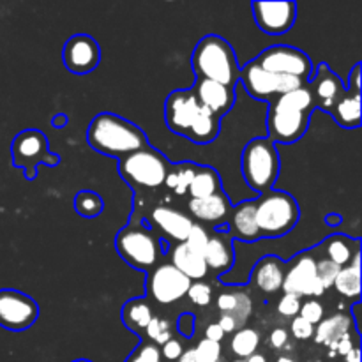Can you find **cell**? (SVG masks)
Returning <instances> with one entry per match:
<instances>
[{
  "label": "cell",
  "instance_id": "cell-34",
  "mask_svg": "<svg viewBox=\"0 0 362 362\" xmlns=\"http://www.w3.org/2000/svg\"><path fill=\"white\" fill-rule=\"evenodd\" d=\"M315 105L313 94H311L310 87H300L297 90L286 92V94L279 95L272 106L276 108H285V110H296V112H311Z\"/></svg>",
  "mask_w": 362,
  "mask_h": 362
},
{
  "label": "cell",
  "instance_id": "cell-30",
  "mask_svg": "<svg viewBox=\"0 0 362 362\" xmlns=\"http://www.w3.org/2000/svg\"><path fill=\"white\" fill-rule=\"evenodd\" d=\"M332 286L343 297H354V299H357L361 296V251L354 257L350 265L341 267V271L336 276L334 285Z\"/></svg>",
  "mask_w": 362,
  "mask_h": 362
},
{
  "label": "cell",
  "instance_id": "cell-20",
  "mask_svg": "<svg viewBox=\"0 0 362 362\" xmlns=\"http://www.w3.org/2000/svg\"><path fill=\"white\" fill-rule=\"evenodd\" d=\"M187 209L193 214V218L200 219L204 223H225L230 214V202L223 191L212 194L207 198H191L187 202Z\"/></svg>",
  "mask_w": 362,
  "mask_h": 362
},
{
  "label": "cell",
  "instance_id": "cell-42",
  "mask_svg": "<svg viewBox=\"0 0 362 362\" xmlns=\"http://www.w3.org/2000/svg\"><path fill=\"white\" fill-rule=\"evenodd\" d=\"M209 237L211 235H209L207 230H205L204 226L193 223V226H191L189 233H187V237L184 243H186L191 250L197 251V253H204L205 246H207V243H209Z\"/></svg>",
  "mask_w": 362,
  "mask_h": 362
},
{
  "label": "cell",
  "instance_id": "cell-33",
  "mask_svg": "<svg viewBox=\"0 0 362 362\" xmlns=\"http://www.w3.org/2000/svg\"><path fill=\"white\" fill-rule=\"evenodd\" d=\"M258 346H260V334L257 329L243 327L235 331L233 338L230 339V349L239 359H247L250 356L257 354Z\"/></svg>",
  "mask_w": 362,
  "mask_h": 362
},
{
  "label": "cell",
  "instance_id": "cell-59",
  "mask_svg": "<svg viewBox=\"0 0 362 362\" xmlns=\"http://www.w3.org/2000/svg\"><path fill=\"white\" fill-rule=\"evenodd\" d=\"M233 362H246V359H237V361H233Z\"/></svg>",
  "mask_w": 362,
  "mask_h": 362
},
{
  "label": "cell",
  "instance_id": "cell-46",
  "mask_svg": "<svg viewBox=\"0 0 362 362\" xmlns=\"http://www.w3.org/2000/svg\"><path fill=\"white\" fill-rule=\"evenodd\" d=\"M159 350H161V357H165L166 361H179L180 356L184 354L182 343L173 338L170 341H166Z\"/></svg>",
  "mask_w": 362,
  "mask_h": 362
},
{
  "label": "cell",
  "instance_id": "cell-60",
  "mask_svg": "<svg viewBox=\"0 0 362 362\" xmlns=\"http://www.w3.org/2000/svg\"><path fill=\"white\" fill-rule=\"evenodd\" d=\"M308 362H320V361H308Z\"/></svg>",
  "mask_w": 362,
  "mask_h": 362
},
{
  "label": "cell",
  "instance_id": "cell-12",
  "mask_svg": "<svg viewBox=\"0 0 362 362\" xmlns=\"http://www.w3.org/2000/svg\"><path fill=\"white\" fill-rule=\"evenodd\" d=\"M283 292L293 297H322L325 286L317 278V260L311 255H300L293 267L283 278Z\"/></svg>",
  "mask_w": 362,
  "mask_h": 362
},
{
  "label": "cell",
  "instance_id": "cell-44",
  "mask_svg": "<svg viewBox=\"0 0 362 362\" xmlns=\"http://www.w3.org/2000/svg\"><path fill=\"white\" fill-rule=\"evenodd\" d=\"M300 310V299L293 296H283L278 303V313L285 318H296L299 317Z\"/></svg>",
  "mask_w": 362,
  "mask_h": 362
},
{
  "label": "cell",
  "instance_id": "cell-61",
  "mask_svg": "<svg viewBox=\"0 0 362 362\" xmlns=\"http://www.w3.org/2000/svg\"><path fill=\"white\" fill-rule=\"evenodd\" d=\"M218 362H223V361H218Z\"/></svg>",
  "mask_w": 362,
  "mask_h": 362
},
{
  "label": "cell",
  "instance_id": "cell-56",
  "mask_svg": "<svg viewBox=\"0 0 362 362\" xmlns=\"http://www.w3.org/2000/svg\"><path fill=\"white\" fill-rule=\"evenodd\" d=\"M53 124H55L57 129H60V127H62L64 124H67V117H64V115L55 117V120H53Z\"/></svg>",
  "mask_w": 362,
  "mask_h": 362
},
{
  "label": "cell",
  "instance_id": "cell-54",
  "mask_svg": "<svg viewBox=\"0 0 362 362\" xmlns=\"http://www.w3.org/2000/svg\"><path fill=\"white\" fill-rule=\"evenodd\" d=\"M175 362H194V357H193V349L191 350H184V354L180 356L179 361Z\"/></svg>",
  "mask_w": 362,
  "mask_h": 362
},
{
  "label": "cell",
  "instance_id": "cell-53",
  "mask_svg": "<svg viewBox=\"0 0 362 362\" xmlns=\"http://www.w3.org/2000/svg\"><path fill=\"white\" fill-rule=\"evenodd\" d=\"M345 361H346V362H361V350L356 346V349H354L352 352L346 354Z\"/></svg>",
  "mask_w": 362,
  "mask_h": 362
},
{
  "label": "cell",
  "instance_id": "cell-11",
  "mask_svg": "<svg viewBox=\"0 0 362 362\" xmlns=\"http://www.w3.org/2000/svg\"><path fill=\"white\" fill-rule=\"evenodd\" d=\"M191 283L193 281L177 271L172 264H161L148 272L147 292L156 303L168 306L186 297Z\"/></svg>",
  "mask_w": 362,
  "mask_h": 362
},
{
  "label": "cell",
  "instance_id": "cell-58",
  "mask_svg": "<svg viewBox=\"0 0 362 362\" xmlns=\"http://www.w3.org/2000/svg\"><path fill=\"white\" fill-rule=\"evenodd\" d=\"M73 362H90V361H87V359H80V361H73Z\"/></svg>",
  "mask_w": 362,
  "mask_h": 362
},
{
  "label": "cell",
  "instance_id": "cell-39",
  "mask_svg": "<svg viewBox=\"0 0 362 362\" xmlns=\"http://www.w3.org/2000/svg\"><path fill=\"white\" fill-rule=\"evenodd\" d=\"M126 362H163L161 350L154 343H141Z\"/></svg>",
  "mask_w": 362,
  "mask_h": 362
},
{
  "label": "cell",
  "instance_id": "cell-45",
  "mask_svg": "<svg viewBox=\"0 0 362 362\" xmlns=\"http://www.w3.org/2000/svg\"><path fill=\"white\" fill-rule=\"evenodd\" d=\"M290 329H292L293 338L299 339V341H308V339L313 338L315 334V325L308 324V322L300 317L292 318V325H290Z\"/></svg>",
  "mask_w": 362,
  "mask_h": 362
},
{
  "label": "cell",
  "instance_id": "cell-4",
  "mask_svg": "<svg viewBox=\"0 0 362 362\" xmlns=\"http://www.w3.org/2000/svg\"><path fill=\"white\" fill-rule=\"evenodd\" d=\"M243 173L258 193L272 191L279 175V152L269 138H255L243 151Z\"/></svg>",
  "mask_w": 362,
  "mask_h": 362
},
{
  "label": "cell",
  "instance_id": "cell-24",
  "mask_svg": "<svg viewBox=\"0 0 362 362\" xmlns=\"http://www.w3.org/2000/svg\"><path fill=\"white\" fill-rule=\"evenodd\" d=\"M216 306L221 311V315H228L230 318H233L237 331L247 324L251 313H253V303H251L250 296H246L244 292L219 293L216 297Z\"/></svg>",
  "mask_w": 362,
  "mask_h": 362
},
{
  "label": "cell",
  "instance_id": "cell-3",
  "mask_svg": "<svg viewBox=\"0 0 362 362\" xmlns=\"http://www.w3.org/2000/svg\"><path fill=\"white\" fill-rule=\"evenodd\" d=\"M299 205L285 191H267L255 202V218L262 237H281L299 221Z\"/></svg>",
  "mask_w": 362,
  "mask_h": 362
},
{
  "label": "cell",
  "instance_id": "cell-49",
  "mask_svg": "<svg viewBox=\"0 0 362 362\" xmlns=\"http://www.w3.org/2000/svg\"><path fill=\"white\" fill-rule=\"evenodd\" d=\"M269 345L274 350L285 349V346L288 345V331L283 327L274 329V331L271 332V336H269Z\"/></svg>",
  "mask_w": 362,
  "mask_h": 362
},
{
  "label": "cell",
  "instance_id": "cell-29",
  "mask_svg": "<svg viewBox=\"0 0 362 362\" xmlns=\"http://www.w3.org/2000/svg\"><path fill=\"white\" fill-rule=\"evenodd\" d=\"M325 253L327 260L338 267H346L359 253V240H352L345 235H331L325 240Z\"/></svg>",
  "mask_w": 362,
  "mask_h": 362
},
{
  "label": "cell",
  "instance_id": "cell-31",
  "mask_svg": "<svg viewBox=\"0 0 362 362\" xmlns=\"http://www.w3.org/2000/svg\"><path fill=\"white\" fill-rule=\"evenodd\" d=\"M187 191H189L191 198L212 197V194L221 191V180H219L216 170L211 166H197V173H194Z\"/></svg>",
  "mask_w": 362,
  "mask_h": 362
},
{
  "label": "cell",
  "instance_id": "cell-14",
  "mask_svg": "<svg viewBox=\"0 0 362 362\" xmlns=\"http://www.w3.org/2000/svg\"><path fill=\"white\" fill-rule=\"evenodd\" d=\"M202 105L198 103L193 88L189 90H175L168 95L165 105V119L170 131L187 138L191 126L197 120Z\"/></svg>",
  "mask_w": 362,
  "mask_h": 362
},
{
  "label": "cell",
  "instance_id": "cell-16",
  "mask_svg": "<svg viewBox=\"0 0 362 362\" xmlns=\"http://www.w3.org/2000/svg\"><path fill=\"white\" fill-rule=\"evenodd\" d=\"M253 16L265 34L281 35L293 27L297 18L296 2H253Z\"/></svg>",
  "mask_w": 362,
  "mask_h": 362
},
{
  "label": "cell",
  "instance_id": "cell-18",
  "mask_svg": "<svg viewBox=\"0 0 362 362\" xmlns=\"http://www.w3.org/2000/svg\"><path fill=\"white\" fill-rule=\"evenodd\" d=\"M228 235L243 243H255L262 237L255 218V202H243L237 207L230 209Z\"/></svg>",
  "mask_w": 362,
  "mask_h": 362
},
{
  "label": "cell",
  "instance_id": "cell-47",
  "mask_svg": "<svg viewBox=\"0 0 362 362\" xmlns=\"http://www.w3.org/2000/svg\"><path fill=\"white\" fill-rule=\"evenodd\" d=\"M194 324H197V318L191 313H184L182 317L179 318V322H177V331H179L184 338H193Z\"/></svg>",
  "mask_w": 362,
  "mask_h": 362
},
{
  "label": "cell",
  "instance_id": "cell-40",
  "mask_svg": "<svg viewBox=\"0 0 362 362\" xmlns=\"http://www.w3.org/2000/svg\"><path fill=\"white\" fill-rule=\"evenodd\" d=\"M324 306L322 303H318L317 299H310L306 303H300V310H299V317L304 318L308 324L317 325L324 320Z\"/></svg>",
  "mask_w": 362,
  "mask_h": 362
},
{
  "label": "cell",
  "instance_id": "cell-32",
  "mask_svg": "<svg viewBox=\"0 0 362 362\" xmlns=\"http://www.w3.org/2000/svg\"><path fill=\"white\" fill-rule=\"evenodd\" d=\"M122 320L131 331L145 332V327L152 320V308L145 299L129 300L122 310Z\"/></svg>",
  "mask_w": 362,
  "mask_h": 362
},
{
  "label": "cell",
  "instance_id": "cell-13",
  "mask_svg": "<svg viewBox=\"0 0 362 362\" xmlns=\"http://www.w3.org/2000/svg\"><path fill=\"white\" fill-rule=\"evenodd\" d=\"M311 112H296V110H285L271 106V112L267 117V127L271 138L269 140L274 144H296L306 134L310 126Z\"/></svg>",
  "mask_w": 362,
  "mask_h": 362
},
{
  "label": "cell",
  "instance_id": "cell-2",
  "mask_svg": "<svg viewBox=\"0 0 362 362\" xmlns=\"http://www.w3.org/2000/svg\"><path fill=\"white\" fill-rule=\"evenodd\" d=\"M191 66L200 80L218 81L226 87H235L240 80V67L235 52L228 41L219 35H205L194 48Z\"/></svg>",
  "mask_w": 362,
  "mask_h": 362
},
{
  "label": "cell",
  "instance_id": "cell-52",
  "mask_svg": "<svg viewBox=\"0 0 362 362\" xmlns=\"http://www.w3.org/2000/svg\"><path fill=\"white\" fill-rule=\"evenodd\" d=\"M165 184H166V187H170V189H175L177 187V172H168V175H166V179H165Z\"/></svg>",
  "mask_w": 362,
  "mask_h": 362
},
{
  "label": "cell",
  "instance_id": "cell-1",
  "mask_svg": "<svg viewBox=\"0 0 362 362\" xmlns=\"http://www.w3.org/2000/svg\"><path fill=\"white\" fill-rule=\"evenodd\" d=\"M87 141L99 154L117 159L126 158L148 145L147 136L136 124L110 112L94 117L87 131Z\"/></svg>",
  "mask_w": 362,
  "mask_h": 362
},
{
  "label": "cell",
  "instance_id": "cell-37",
  "mask_svg": "<svg viewBox=\"0 0 362 362\" xmlns=\"http://www.w3.org/2000/svg\"><path fill=\"white\" fill-rule=\"evenodd\" d=\"M194 362H218L221 359V343L202 339L193 349Z\"/></svg>",
  "mask_w": 362,
  "mask_h": 362
},
{
  "label": "cell",
  "instance_id": "cell-43",
  "mask_svg": "<svg viewBox=\"0 0 362 362\" xmlns=\"http://www.w3.org/2000/svg\"><path fill=\"white\" fill-rule=\"evenodd\" d=\"M194 173H197V166H194V165H182V166H180V170L177 172V187L173 189V191H175V194L182 197V194L187 193V189H189L191 180H193Z\"/></svg>",
  "mask_w": 362,
  "mask_h": 362
},
{
  "label": "cell",
  "instance_id": "cell-57",
  "mask_svg": "<svg viewBox=\"0 0 362 362\" xmlns=\"http://www.w3.org/2000/svg\"><path fill=\"white\" fill-rule=\"evenodd\" d=\"M276 362H296V361H293L292 357H288V356H281Z\"/></svg>",
  "mask_w": 362,
  "mask_h": 362
},
{
  "label": "cell",
  "instance_id": "cell-6",
  "mask_svg": "<svg viewBox=\"0 0 362 362\" xmlns=\"http://www.w3.org/2000/svg\"><path fill=\"white\" fill-rule=\"evenodd\" d=\"M168 161L165 156L151 145L119 159L120 175L133 186H141L147 189L161 187L168 175Z\"/></svg>",
  "mask_w": 362,
  "mask_h": 362
},
{
  "label": "cell",
  "instance_id": "cell-22",
  "mask_svg": "<svg viewBox=\"0 0 362 362\" xmlns=\"http://www.w3.org/2000/svg\"><path fill=\"white\" fill-rule=\"evenodd\" d=\"M152 223L163 230L170 239L177 243H184L193 226V219L186 216L184 212L175 211L170 207H156L151 214Z\"/></svg>",
  "mask_w": 362,
  "mask_h": 362
},
{
  "label": "cell",
  "instance_id": "cell-28",
  "mask_svg": "<svg viewBox=\"0 0 362 362\" xmlns=\"http://www.w3.org/2000/svg\"><path fill=\"white\" fill-rule=\"evenodd\" d=\"M219 126H221V119H219L216 113H212L209 108L202 106L200 112H198L197 120H194L193 126H191L187 138L198 145L212 144V141L218 138Z\"/></svg>",
  "mask_w": 362,
  "mask_h": 362
},
{
  "label": "cell",
  "instance_id": "cell-19",
  "mask_svg": "<svg viewBox=\"0 0 362 362\" xmlns=\"http://www.w3.org/2000/svg\"><path fill=\"white\" fill-rule=\"evenodd\" d=\"M310 90L313 94V99L320 101L322 108L331 112L332 106L345 94V85H343V81L332 71H329V67L325 64H322L317 71V76L311 81Z\"/></svg>",
  "mask_w": 362,
  "mask_h": 362
},
{
  "label": "cell",
  "instance_id": "cell-7",
  "mask_svg": "<svg viewBox=\"0 0 362 362\" xmlns=\"http://www.w3.org/2000/svg\"><path fill=\"white\" fill-rule=\"evenodd\" d=\"M11 158L16 168H23L25 177L34 180L37 177V166L59 165V156L48 151V138L37 129H25L14 136L11 145Z\"/></svg>",
  "mask_w": 362,
  "mask_h": 362
},
{
  "label": "cell",
  "instance_id": "cell-36",
  "mask_svg": "<svg viewBox=\"0 0 362 362\" xmlns=\"http://www.w3.org/2000/svg\"><path fill=\"white\" fill-rule=\"evenodd\" d=\"M145 334L148 336V339L154 341V345L163 346L166 341L172 339V331H170V322L163 320V318L152 317V320L148 322V325L145 327Z\"/></svg>",
  "mask_w": 362,
  "mask_h": 362
},
{
  "label": "cell",
  "instance_id": "cell-10",
  "mask_svg": "<svg viewBox=\"0 0 362 362\" xmlns=\"http://www.w3.org/2000/svg\"><path fill=\"white\" fill-rule=\"evenodd\" d=\"M39 318V306L32 297L18 290H0V327L7 331H27Z\"/></svg>",
  "mask_w": 362,
  "mask_h": 362
},
{
  "label": "cell",
  "instance_id": "cell-17",
  "mask_svg": "<svg viewBox=\"0 0 362 362\" xmlns=\"http://www.w3.org/2000/svg\"><path fill=\"white\" fill-rule=\"evenodd\" d=\"M193 92L197 95L198 103L211 110L212 113H216L219 119L226 115L233 106V103H235V88L226 87V85L218 83V81L198 80Z\"/></svg>",
  "mask_w": 362,
  "mask_h": 362
},
{
  "label": "cell",
  "instance_id": "cell-5",
  "mask_svg": "<svg viewBox=\"0 0 362 362\" xmlns=\"http://www.w3.org/2000/svg\"><path fill=\"white\" fill-rule=\"evenodd\" d=\"M115 247L122 260H126L133 269L145 272H151L163 255L158 237L141 226H127L120 230L117 233Z\"/></svg>",
  "mask_w": 362,
  "mask_h": 362
},
{
  "label": "cell",
  "instance_id": "cell-26",
  "mask_svg": "<svg viewBox=\"0 0 362 362\" xmlns=\"http://www.w3.org/2000/svg\"><path fill=\"white\" fill-rule=\"evenodd\" d=\"M331 115L334 117L336 122L346 129L361 126V92L356 88H349V92L339 98L331 108Z\"/></svg>",
  "mask_w": 362,
  "mask_h": 362
},
{
  "label": "cell",
  "instance_id": "cell-27",
  "mask_svg": "<svg viewBox=\"0 0 362 362\" xmlns=\"http://www.w3.org/2000/svg\"><path fill=\"white\" fill-rule=\"evenodd\" d=\"M352 324V318H350L349 315L343 313L324 318V320L317 325V329H315V341H317L318 345H325L329 346V349H332L341 336L350 332Z\"/></svg>",
  "mask_w": 362,
  "mask_h": 362
},
{
  "label": "cell",
  "instance_id": "cell-38",
  "mask_svg": "<svg viewBox=\"0 0 362 362\" xmlns=\"http://www.w3.org/2000/svg\"><path fill=\"white\" fill-rule=\"evenodd\" d=\"M187 297H189L191 303L194 304V306H209L212 300V286L209 285V283H204V281H197V283H191L189 290H187L186 293Z\"/></svg>",
  "mask_w": 362,
  "mask_h": 362
},
{
  "label": "cell",
  "instance_id": "cell-51",
  "mask_svg": "<svg viewBox=\"0 0 362 362\" xmlns=\"http://www.w3.org/2000/svg\"><path fill=\"white\" fill-rule=\"evenodd\" d=\"M216 324L221 327V331L225 332V334H230V332H235L237 331V325L235 322H233V318H230L228 315H221L219 317V320L216 322Z\"/></svg>",
  "mask_w": 362,
  "mask_h": 362
},
{
  "label": "cell",
  "instance_id": "cell-48",
  "mask_svg": "<svg viewBox=\"0 0 362 362\" xmlns=\"http://www.w3.org/2000/svg\"><path fill=\"white\" fill-rule=\"evenodd\" d=\"M356 349V345H354V338L350 332H346L345 336H341V338L336 341V345L331 349V354H334V356H343L345 357L346 354L352 352V350Z\"/></svg>",
  "mask_w": 362,
  "mask_h": 362
},
{
  "label": "cell",
  "instance_id": "cell-8",
  "mask_svg": "<svg viewBox=\"0 0 362 362\" xmlns=\"http://www.w3.org/2000/svg\"><path fill=\"white\" fill-rule=\"evenodd\" d=\"M255 62L264 71L272 74L296 76L300 80H310L313 74V64L308 53L292 46H272L257 57Z\"/></svg>",
  "mask_w": 362,
  "mask_h": 362
},
{
  "label": "cell",
  "instance_id": "cell-23",
  "mask_svg": "<svg viewBox=\"0 0 362 362\" xmlns=\"http://www.w3.org/2000/svg\"><path fill=\"white\" fill-rule=\"evenodd\" d=\"M172 265L182 272L191 281H202L207 276L209 269L205 265L204 255L191 250L186 243H179L172 250Z\"/></svg>",
  "mask_w": 362,
  "mask_h": 362
},
{
  "label": "cell",
  "instance_id": "cell-25",
  "mask_svg": "<svg viewBox=\"0 0 362 362\" xmlns=\"http://www.w3.org/2000/svg\"><path fill=\"white\" fill-rule=\"evenodd\" d=\"M283 278H285V269L276 257L262 258L253 269L255 286L264 293H276L281 290Z\"/></svg>",
  "mask_w": 362,
  "mask_h": 362
},
{
  "label": "cell",
  "instance_id": "cell-9",
  "mask_svg": "<svg viewBox=\"0 0 362 362\" xmlns=\"http://www.w3.org/2000/svg\"><path fill=\"white\" fill-rule=\"evenodd\" d=\"M240 81L246 90L255 99H269L271 95H283L286 92L297 90L304 87L306 81L296 76H285V74H272L262 69L257 62H251L240 69Z\"/></svg>",
  "mask_w": 362,
  "mask_h": 362
},
{
  "label": "cell",
  "instance_id": "cell-35",
  "mask_svg": "<svg viewBox=\"0 0 362 362\" xmlns=\"http://www.w3.org/2000/svg\"><path fill=\"white\" fill-rule=\"evenodd\" d=\"M103 200L94 191H80L74 198V209L83 218H98L103 212Z\"/></svg>",
  "mask_w": 362,
  "mask_h": 362
},
{
  "label": "cell",
  "instance_id": "cell-15",
  "mask_svg": "<svg viewBox=\"0 0 362 362\" xmlns=\"http://www.w3.org/2000/svg\"><path fill=\"white\" fill-rule=\"evenodd\" d=\"M62 60L73 74H88L99 66L101 49L92 35L76 34L64 45Z\"/></svg>",
  "mask_w": 362,
  "mask_h": 362
},
{
  "label": "cell",
  "instance_id": "cell-55",
  "mask_svg": "<svg viewBox=\"0 0 362 362\" xmlns=\"http://www.w3.org/2000/svg\"><path fill=\"white\" fill-rule=\"evenodd\" d=\"M246 362H267V357L262 356V354H253L246 359Z\"/></svg>",
  "mask_w": 362,
  "mask_h": 362
},
{
  "label": "cell",
  "instance_id": "cell-50",
  "mask_svg": "<svg viewBox=\"0 0 362 362\" xmlns=\"http://www.w3.org/2000/svg\"><path fill=\"white\" fill-rule=\"evenodd\" d=\"M225 338V332L221 331L218 324H209L205 329V339H211L214 343H221V339Z\"/></svg>",
  "mask_w": 362,
  "mask_h": 362
},
{
  "label": "cell",
  "instance_id": "cell-41",
  "mask_svg": "<svg viewBox=\"0 0 362 362\" xmlns=\"http://www.w3.org/2000/svg\"><path fill=\"white\" fill-rule=\"evenodd\" d=\"M339 271H341V267L332 264V262L327 260V258L317 262V278L320 279V283L325 286V290L331 288V286L334 285V279L336 276L339 274Z\"/></svg>",
  "mask_w": 362,
  "mask_h": 362
},
{
  "label": "cell",
  "instance_id": "cell-21",
  "mask_svg": "<svg viewBox=\"0 0 362 362\" xmlns=\"http://www.w3.org/2000/svg\"><path fill=\"white\" fill-rule=\"evenodd\" d=\"M232 237L221 233V235L209 237V243L204 250V260L209 271L216 272V274H225L232 269L235 255H233L232 247Z\"/></svg>",
  "mask_w": 362,
  "mask_h": 362
}]
</instances>
